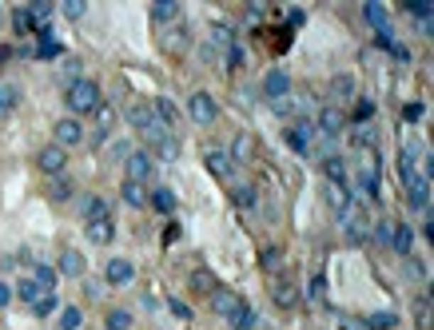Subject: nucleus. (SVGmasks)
Returning a JSON list of instances; mask_svg holds the SVG:
<instances>
[{
	"instance_id": "obj_1",
	"label": "nucleus",
	"mask_w": 434,
	"mask_h": 330,
	"mask_svg": "<svg viewBox=\"0 0 434 330\" xmlns=\"http://www.w3.org/2000/svg\"><path fill=\"white\" fill-rule=\"evenodd\" d=\"M64 100H68V111L80 120V116H96V108L104 104V92L96 80H72L68 88H64Z\"/></svg>"
},
{
	"instance_id": "obj_2",
	"label": "nucleus",
	"mask_w": 434,
	"mask_h": 330,
	"mask_svg": "<svg viewBox=\"0 0 434 330\" xmlns=\"http://www.w3.org/2000/svg\"><path fill=\"white\" fill-rule=\"evenodd\" d=\"M188 116L195 120V128H212L219 120V104H215L212 92H192L188 96Z\"/></svg>"
},
{
	"instance_id": "obj_3",
	"label": "nucleus",
	"mask_w": 434,
	"mask_h": 330,
	"mask_svg": "<svg viewBox=\"0 0 434 330\" xmlns=\"http://www.w3.org/2000/svg\"><path fill=\"white\" fill-rule=\"evenodd\" d=\"M52 143L56 148H76V143H84V123L76 120V116H64V120H56V128H52Z\"/></svg>"
},
{
	"instance_id": "obj_4",
	"label": "nucleus",
	"mask_w": 434,
	"mask_h": 330,
	"mask_svg": "<svg viewBox=\"0 0 434 330\" xmlns=\"http://www.w3.org/2000/svg\"><path fill=\"white\" fill-rule=\"evenodd\" d=\"M36 167H40L44 175H52V180H60L64 167H68V151L56 148V143H48V148L36 151Z\"/></svg>"
},
{
	"instance_id": "obj_5",
	"label": "nucleus",
	"mask_w": 434,
	"mask_h": 330,
	"mask_svg": "<svg viewBox=\"0 0 434 330\" xmlns=\"http://www.w3.org/2000/svg\"><path fill=\"white\" fill-rule=\"evenodd\" d=\"M343 231H347V239H351V243H367V239H371V223H367V215H363L359 203H351V207L343 211Z\"/></svg>"
},
{
	"instance_id": "obj_6",
	"label": "nucleus",
	"mask_w": 434,
	"mask_h": 330,
	"mask_svg": "<svg viewBox=\"0 0 434 330\" xmlns=\"http://www.w3.org/2000/svg\"><path fill=\"white\" fill-rule=\"evenodd\" d=\"M315 131H323L327 140H335V136H343V131H347V111H343V108H335V104L319 108V120H315Z\"/></svg>"
},
{
	"instance_id": "obj_7",
	"label": "nucleus",
	"mask_w": 434,
	"mask_h": 330,
	"mask_svg": "<svg viewBox=\"0 0 434 330\" xmlns=\"http://www.w3.org/2000/svg\"><path fill=\"white\" fill-rule=\"evenodd\" d=\"M311 136H315V123H307V120H295L291 128L283 131V140H287V148H291V151H299V155H307V151H311Z\"/></svg>"
},
{
	"instance_id": "obj_8",
	"label": "nucleus",
	"mask_w": 434,
	"mask_h": 330,
	"mask_svg": "<svg viewBox=\"0 0 434 330\" xmlns=\"http://www.w3.org/2000/svg\"><path fill=\"white\" fill-rule=\"evenodd\" d=\"M406 203H411V211H430V175L406 180Z\"/></svg>"
},
{
	"instance_id": "obj_9",
	"label": "nucleus",
	"mask_w": 434,
	"mask_h": 330,
	"mask_svg": "<svg viewBox=\"0 0 434 330\" xmlns=\"http://www.w3.org/2000/svg\"><path fill=\"white\" fill-rule=\"evenodd\" d=\"M207 302H212V310L215 314H219V319H232L235 310H239V295H235V290H227V287H215L212 295H207Z\"/></svg>"
},
{
	"instance_id": "obj_10",
	"label": "nucleus",
	"mask_w": 434,
	"mask_h": 330,
	"mask_svg": "<svg viewBox=\"0 0 434 330\" xmlns=\"http://www.w3.org/2000/svg\"><path fill=\"white\" fill-rule=\"evenodd\" d=\"M263 96H267V100H283V96H291V76H287V72H267V76H263Z\"/></svg>"
},
{
	"instance_id": "obj_11",
	"label": "nucleus",
	"mask_w": 434,
	"mask_h": 330,
	"mask_svg": "<svg viewBox=\"0 0 434 330\" xmlns=\"http://www.w3.org/2000/svg\"><path fill=\"white\" fill-rule=\"evenodd\" d=\"M104 279H108V287H128L136 279V267H131V259H108Z\"/></svg>"
},
{
	"instance_id": "obj_12",
	"label": "nucleus",
	"mask_w": 434,
	"mask_h": 330,
	"mask_svg": "<svg viewBox=\"0 0 434 330\" xmlns=\"http://www.w3.org/2000/svg\"><path fill=\"white\" fill-rule=\"evenodd\" d=\"M152 171H156V160L148 155V151H131V155H128V180L148 183V180H152Z\"/></svg>"
},
{
	"instance_id": "obj_13",
	"label": "nucleus",
	"mask_w": 434,
	"mask_h": 330,
	"mask_svg": "<svg viewBox=\"0 0 434 330\" xmlns=\"http://www.w3.org/2000/svg\"><path fill=\"white\" fill-rule=\"evenodd\" d=\"M152 21L160 24V28H172V24L183 21V9L175 4V0H156L152 4Z\"/></svg>"
},
{
	"instance_id": "obj_14",
	"label": "nucleus",
	"mask_w": 434,
	"mask_h": 330,
	"mask_svg": "<svg viewBox=\"0 0 434 330\" xmlns=\"http://www.w3.org/2000/svg\"><path fill=\"white\" fill-rule=\"evenodd\" d=\"M203 160H207V167H212L215 180H232V175H235V160H232V155H227L223 148H212L207 155H203Z\"/></svg>"
},
{
	"instance_id": "obj_15",
	"label": "nucleus",
	"mask_w": 434,
	"mask_h": 330,
	"mask_svg": "<svg viewBox=\"0 0 434 330\" xmlns=\"http://www.w3.org/2000/svg\"><path fill=\"white\" fill-rule=\"evenodd\" d=\"M271 299H275V307L291 310L295 302H299V290H295V282H291V279H283V275H275V282H271Z\"/></svg>"
},
{
	"instance_id": "obj_16",
	"label": "nucleus",
	"mask_w": 434,
	"mask_h": 330,
	"mask_svg": "<svg viewBox=\"0 0 434 330\" xmlns=\"http://www.w3.org/2000/svg\"><path fill=\"white\" fill-rule=\"evenodd\" d=\"M160 44H163V52H172V56H180L183 48H188V24H172V28H163L160 32Z\"/></svg>"
},
{
	"instance_id": "obj_17",
	"label": "nucleus",
	"mask_w": 434,
	"mask_h": 330,
	"mask_svg": "<svg viewBox=\"0 0 434 330\" xmlns=\"http://www.w3.org/2000/svg\"><path fill=\"white\" fill-rule=\"evenodd\" d=\"M232 160H239V163H255V155H259V148H255V140H251V131H239L232 140V151H227Z\"/></svg>"
},
{
	"instance_id": "obj_18",
	"label": "nucleus",
	"mask_w": 434,
	"mask_h": 330,
	"mask_svg": "<svg viewBox=\"0 0 434 330\" xmlns=\"http://www.w3.org/2000/svg\"><path fill=\"white\" fill-rule=\"evenodd\" d=\"M323 199H327V207H331L335 215H343V211L351 207V191H347L343 183H327V187H323Z\"/></svg>"
},
{
	"instance_id": "obj_19",
	"label": "nucleus",
	"mask_w": 434,
	"mask_h": 330,
	"mask_svg": "<svg viewBox=\"0 0 434 330\" xmlns=\"http://www.w3.org/2000/svg\"><path fill=\"white\" fill-rule=\"evenodd\" d=\"M56 270H60V275H68V279H80L84 275V255L80 251H60V259H56Z\"/></svg>"
},
{
	"instance_id": "obj_20",
	"label": "nucleus",
	"mask_w": 434,
	"mask_h": 330,
	"mask_svg": "<svg viewBox=\"0 0 434 330\" xmlns=\"http://www.w3.org/2000/svg\"><path fill=\"white\" fill-rule=\"evenodd\" d=\"M112 128H116V108H112L108 100L96 108V143H104L112 136Z\"/></svg>"
},
{
	"instance_id": "obj_21",
	"label": "nucleus",
	"mask_w": 434,
	"mask_h": 330,
	"mask_svg": "<svg viewBox=\"0 0 434 330\" xmlns=\"http://www.w3.org/2000/svg\"><path fill=\"white\" fill-rule=\"evenodd\" d=\"M227 326L232 330H259V314H255L251 302H239V310L227 319Z\"/></svg>"
},
{
	"instance_id": "obj_22",
	"label": "nucleus",
	"mask_w": 434,
	"mask_h": 330,
	"mask_svg": "<svg viewBox=\"0 0 434 330\" xmlns=\"http://www.w3.org/2000/svg\"><path fill=\"white\" fill-rule=\"evenodd\" d=\"M152 111H156V120H160L168 131H175V128H180V111H175V104L168 100V96H160V100L152 104Z\"/></svg>"
},
{
	"instance_id": "obj_23",
	"label": "nucleus",
	"mask_w": 434,
	"mask_h": 330,
	"mask_svg": "<svg viewBox=\"0 0 434 330\" xmlns=\"http://www.w3.org/2000/svg\"><path fill=\"white\" fill-rule=\"evenodd\" d=\"M152 151L160 155V160L172 163L175 155H180V140H175V131H163V136H156V140H152Z\"/></svg>"
},
{
	"instance_id": "obj_24",
	"label": "nucleus",
	"mask_w": 434,
	"mask_h": 330,
	"mask_svg": "<svg viewBox=\"0 0 434 330\" xmlns=\"http://www.w3.org/2000/svg\"><path fill=\"white\" fill-rule=\"evenodd\" d=\"M120 195H124V203H128V207H148V183H136V180H124V187H120Z\"/></svg>"
},
{
	"instance_id": "obj_25",
	"label": "nucleus",
	"mask_w": 434,
	"mask_h": 330,
	"mask_svg": "<svg viewBox=\"0 0 434 330\" xmlns=\"http://www.w3.org/2000/svg\"><path fill=\"white\" fill-rule=\"evenodd\" d=\"M411 247H414V227H411V223H394L391 251H394V255H411Z\"/></svg>"
},
{
	"instance_id": "obj_26",
	"label": "nucleus",
	"mask_w": 434,
	"mask_h": 330,
	"mask_svg": "<svg viewBox=\"0 0 434 330\" xmlns=\"http://www.w3.org/2000/svg\"><path fill=\"white\" fill-rule=\"evenodd\" d=\"M323 175L327 183H343L347 187V160L343 155H323Z\"/></svg>"
},
{
	"instance_id": "obj_27",
	"label": "nucleus",
	"mask_w": 434,
	"mask_h": 330,
	"mask_svg": "<svg viewBox=\"0 0 434 330\" xmlns=\"http://www.w3.org/2000/svg\"><path fill=\"white\" fill-rule=\"evenodd\" d=\"M16 104H21V88H16L12 80H4V76H0V120H4V116L16 108Z\"/></svg>"
},
{
	"instance_id": "obj_28",
	"label": "nucleus",
	"mask_w": 434,
	"mask_h": 330,
	"mask_svg": "<svg viewBox=\"0 0 434 330\" xmlns=\"http://www.w3.org/2000/svg\"><path fill=\"white\" fill-rule=\"evenodd\" d=\"M88 239H92V243H100V247H108V243L116 239V223H112V219H96V223H88Z\"/></svg>"
},
{
	"instance_id": "obj_29",
	"label": "nucleus",
	"mask_w": 434,
	"mask_h": 330,
	"mask_svg": "<svg viewBox=\"0 0 434 330\" xmlns=\"http://www.w3.org/2000/svg\"><path fill=\"white\" fill-rule=\"evenodd\" d=\"M259 267L267 270V275H283V247H263L259 251Z\"/></svg>"
},
{
	"instance_id": "obj_30",
	"label": "nucleus",
	"mask_w": 434,
	"mask_h": 330,
	"mask_svg": "<svg viewBox=\"0 0 434 330\" xmlns=\"http://www.w3.org/2000/svg\"><path fill=\"white\" fill-rule=\"evenodd\" d=\"M84 219H88V223H96V219H112L108 199H100V195H88V199H84Z\"/></svg>"
},
{
	"instance_id": "obj_31",
	"label": "nucleus",
	"mask_w": 434,
	"mask_h": 330,
	"mask_svg": "<svg viewBox=\"0 0 434 330\" xmlns=\"http://www.w3.org/2000/svg\"><path fill=\"white\" fill-rule=\"evenodd\" d=\"M232 199H235V207H243V211H255V207H259V191H255L251 183H239V187L232 191Z\"/></svg>"
},
{
	"instance_id": "obj_32",
	"label": "nucleus",
	"mask_w": 434,
	"mask_h": 330,
	"mask_svg": "<svg viewBox=\"0 0 434 330\" xmlns=\"http://www.w3.org/2000/svg\"><path fill=\"white\" fill-rule=\"evenodd\" d=\"M12 290H16V299H24V302H28V307H36V302H40L44 295H48V290H44L40 282H32V279L16 282V287H12Z\"/></svg>"
},
{
	"instance_id": "obj_33",
	"label": "nucleus",
	"mask_w": 434,
	"mask_h": 330,
	"mask_svg": "<svg viewBox=\"0 0 434 330\" xmlns=\"http://www.w3.org/2000/svg\"><path fill=\"white\" fill-rule=\"evenodd\" d=\"M148 203H152L156 211H160V215H172L175 211V195L168 187H156V191H148Z\"/></svg>"
},
{
	"instance_id": "obj_34",
	"label": "nucleus",
	"mask_w": 434,
	"mask_h": 330,
	"mask_svg": "<svg viewBox=\"0 0 434 330\" xmlns=\"http://www.w3.org/2000/svg\"><path fill=\"white\" fill-rule=\"evenodd\" d=\"M414 163H418V143H406L403 155H398V171H403V180H414Z\"/></svg>"
},
{
	"instance_id": "obj_35",
	"label": "nucleus",
	"mask_w": 434,
	"mask_h": 330,
	"mask_svg": "<svg viewBox=\"0 0 434 330\" xmlns=\"http://www.w3.org/2000/svg\"><path fill=\"white\" fill-rule=\"evenodd\" d=\"M215 287H219V282H215V275H212V270H192V290H195V295H212V290Z\"/></svg>"
},
{
	"instance_id": "obj_36",
	"label": "nucleus",
	"mask_w": 434,
	"mask_h": 330,
	"mask_svg": "<svg viewBox=\"0 0 434 330\" xmlns=\"http://www.w3.org/2000/svg\"><path fill=\"white\" fill-rule=\"evenodd\" d=\"M331 92L335 96H343V100H354V96H359V84H354V76H335Z\"/></svg>"
},
{
	"instance_id": "obj_37",
	"label": "nucleus",
	"mask_w": 434,
	"mask_h": 330,
	"mask_svg": "<svg viewBox=\"0 0 434 330\" xmlns=\"http://www.w3.org/2000/svg\"><path fill=\"white\" fill-rule=\"evenodd\" d=\"M371 235H374V243H379V247L391 251V239H394V219H379V223L371 227Z\"/></svg>"
},
{
	"instance_id": "obj_38",
	"label": "nucleus",
	"mask_w": 434,
	"mask_h": 330,
	"mask_svg": "<svg viewBox=\"0 0 434 330\" xmlns=\"http://www.w3.org/2000/svg\"><path fill=\"white\" fill-rule=\"evenodd\" d=\"M394 326H398V314H394V310H379V314L367 319V330H394Z\"/></svg>"
},
{
	"instance_id": "obj_39",
	"label": "nucleus",
	"mask_w": 434,
	"mask_h": 330,
	"mask_svg": "<svg viewBox=\"0 0 434 330\" xmlns=\"http://www.w3.org/2000/svg\"><path fill=\"white\" fill-rule=\"evenodd\" d=\"M32 282H40V287L52 295V290H56V270L44 267V263H36V270H32Z\"/></svg>"
},
{
	"instance_id": "obj_40",
	"label": "nucleus",
	"mask_w": 434,
	"mask_h": 330,
	"mask_svg": "<svg viewBox=\"0 0 434 330\" xmlns=\"http://www.w3.org/2000/svg\"><path fill=\"white\" fill-rule=\"evenodd\" d=\"M80 326H84L80 307H64V310H60V330H80Z\"/></svg>"
},
{
	"instance_id": "obj_41",
	"label": "nucleus",
	"mask_w": 434,
	"mask_h": 330,
	"mask_svg": "<svg viewBox=\"0 0 434 330\" xmlns=\"http://www.w3.org/2000/svg\"><path fill=\"white\" fill-rule=\"evenodd\" d=\"M363 16H367V21L374 24V32H379V28H391V21H386L383 4H367V9H363Z\"/></svg>"
},
{
	"instance_id": "obj_42",
	"label": "nucleus",
	"mask_w": 434,
	"mask_h": 330,
	"mask_svg": "<svg viewBox=\"0 0 434 330\" xmlns=\"http://www.w3.org/2000/svg\"><path fill=\"white\" fill-rule=\"evenodd\" d=\"M12 28L21 32V36L36 32V28H32V16H28V9H12Z\"/></svg>"
},
{
	"instance_id": "obj_43",
	"label": "nucleus",
	"mask_w": 434,
	"mask_h": 330,
	"mask_svg": "<svg viewBox=\"0 0 434 330\" xmlns=\"http://www.w3.org/2000/svg\"><path fill=\"white\" fill-rule=\"evenodd\" d=\"M56 307H60V302H56V295H44V299L32 307V314H36V319H48V314H56Z\"/></svg>"
},
{
	"instance_id": "obj_44",
	"label": "nucleus",
	"mask_w": 434,
	"mask_h": 330,
	"mask_svg": "<svg viewBox=\"0 0 434 330\" xmlns=\"http://www.w3.org/2000/svg\"><path fill=\"white\" fill-rule=\"evenodd\" d=\"M168 310H172V314H175L180 322H192V319H195V314H192V307H188L183 299H168Z\"/></svg>"
},
{
	"instance_id": "obj_45",
	"label": "nucleus",
	"mask_w": 434,
	"mask_h": 330,
	"mask_svg": "<svg viewBox=\"0 0 434 330\" xmlns=\"http://www.w3.org/2000/svg\"><path fill=\"white\" fill-rule=\"evenodd\" d=\"M48 195L56 203H64V199H72V180L64 183V180H52V187H48Z\"/></svg>"
},
{
	"instance_id": "obj_46",
	"label": "nucleus",
	"mask_w": 434,
	"mask_h": 330,
	"mask_svg": "<svg viewBox=\"0 0 434 330\" xmlns=\"http://www.w3.org/2000/svg\"><path fill=\"white\" fill-rule=\"evenodd\" d=\"M108 330H131V314H128V310H112V314H108Z\"/></svg>"
},
{
	"instance_id": "obj_47",
	"label": "nucleus",
	"mask_w": 434,
	"mask_h": 330,
	"mask_svg": "<svg viewBox=\"0 0 434 330\" xmlns=\"http://www.w3.org/2000/svg\"><path fill=\"white\" fill-rule=\"evenodd\" d=\"M374 116V104L371 100H359V108H354V128H359V123H367Z\"/></svg>"
},
{
	"instance_id": "obj_48",
	"label": "nucleus",
	"mask_w": 434,
	"mask_h": 330,
	"mask_svg": "<svg viewBox=\"0 0 434 330\" xmlns=\"http://www.w3.org/2000/svg\"><path fill=\"white\" fill-rule=\"evenodd\" d=\"M64 16H68V21H80V16H84V12H88V9H84V4H80V0H68V4H64Z\"/></svg>"
},
{
	"instance_id": "obj_49",
	"label": "nucleus",
	"mask_w": 434,
	"mask_h": 330,
	"mask_svg": "<svg viewBox=\"0 0 434 330\" xmlns=\"http://www.w3.org/2000/svg\"><path fill=\"white\" fill-rule=\"evenodd\" d=\"M323 290H327V279H323V275H311V287H307V295H311V299H323Z\"/></svg>"
},
{
	"instance_id": "obj_50",
	"label": "nucleus",
	"mask_w": 434,
	"mask_h": 330,
	"mask_svg": "<svg viewBox=\"0 0 434 330\" xmlns=\"http://www.w3.org/2000/svg\"><path fill=\"white\" fill-rule=\"evenodd\" d=\"M36 56H40V60H52V56H60V44H56V40L40 44V48H36Z\"/></svg>"
},
{
	"instance_id": "obj_51",
	"label": "nucleus",
	"mask_w": 434,
	"mask_h": 330,
	"mask_svg": "<svg viewBox=\"0 0 434 330\" xmlns=\"http://www.w3.org/2000/svg\"><path fill=\"white\" fill-rule=\"evenodd\" d=\"M403 116H406V120H423V116H426V104H406V111H403Z\"/></svg>"
},
{
	"instance_id": "obj_52",
	"label": "nucleus",
	"mask_w": 434,
	"mask_h": 330,
	"mask_svg": "<svg viewBox=\"0 0 434 330\" xmlns=\"http://www.w3.org/2000/svg\"><path fill=\"white\" fill-rule=\"evenodd\" d=\"M275 111H279V116H287V111H299V104H295L291 96H283V100H275Z\"/></svg>"
},
{
	"instance_id": "obj_53",
	"label": "nucleus",
	"mask_w": 434,
	"mask_h": 330,
	"mask_svg": "<svg viewBox=\"0 0 434 330\" xmlns=\"http://www.w3.org/2000/svg\"><path fill=\"white\" fill-rule=\"evenodd\" d=\"M12 299H16V290H12V282H4V279H0V307H9Z\"/></svg>"
},
{
	"instance_id": "obj_54",
	"label": "nucleus",
	"mask_w": 434,
	"mask_h": 330,
	"mask_svg": "<svg viewBox=\"0 0 434 330\" xmlns=\"http://www.w3.org/2000/svg\"><path fill=\"white\" fill-rule=\"evenodd\" d=\"M411 275H418V279H426V267L418 259H411Z\"/></svg>"
},
{
	"instance_id": "obj_55",
	"label": "nucleus",
	"mask_w": 434,
	"mask_h": 330,
	"mask_svg": "<svg viewBox=\"0 0 434 330\" xmlns=\"http://www.w3.org/2000/svg\"><path fill=\"white\" fill-rule=\"evenodd\" d=\"M343 330H367V326H354V322H351V326H343Z\"/></svg>"
}]
</instances>
